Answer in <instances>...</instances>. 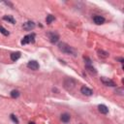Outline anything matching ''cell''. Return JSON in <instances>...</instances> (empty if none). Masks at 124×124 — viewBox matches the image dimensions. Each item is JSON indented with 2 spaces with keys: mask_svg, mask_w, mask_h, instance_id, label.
Listing matches in <instances>:
<instances>
[{
  "mask_svg": "<svg viewBox=\"0 0 124 124\" xmlns=\"http://www.w3.org/2000/svg\"><path fill=\"white\" fill-rule=\"evenodd\" d=\"M3 19L9 21V22L12 23V24H15V23H16V20H15V18H14L12 16H3Z\"/></svg>",
  "mask_w": 124,
  "mask_h": 124,
  "instance_id": "13",
  "label": "cell"
},
{
  "mask_svg": "<svg viewBox=\"0 0 124 124\" xmlns=\"http://www.w3.org/2000/svg\"><path fill=\"white\" fill-rule=\"evenodd\" d=\"M0 33H2L4 36H8V35L10 34L9 31H8L7 29H5V28H4L3 26H1V25H0Z\"/></svg>",
  "mask_w": 124,
  "mask_h": 124,
  "instance_id": "17",
  "label": "cell"
},
{
  "mask_svg": "<svg viewBox=\"0 0 124 124\" xmlns=\"http://www.w3.org/2000/svg\"><path fill=\"white\" fill-rule=\"evenodd\" d=\"M19 57H20V52L19 51L11 53V60L12 61H16L17 59H19Z\"/></svg>",
  "mask_w": 124,
  "mask_h": 124,
  "instance_id": "12",
  "label": "cell"
},
{
  "mask_svg": "<svg viewBox=\"0 0 124 124\" xmlns=\"http://www.w3.org/2000/svg\"><path fill=\"white\" fill-rule=\"evenodd\" d=\"M53 20H54V16H52V15H48V16H46V23H51Z\"/></svg>",
  "mask_w": 124,
  "mask_h": 124,
  "instance_id": "16",
  "label": "cell"
},
{
  "mask_svg": "<svg viewBox=\"0 0 124 124\" xmlns=\"http://www.w3.org/2000/svg\"><path fill=\"white\" fill-rule=\"evenodd\" d=\"M28 124H35V123H34V122H29Z\"/></svg>",
  "mask_w": 124,
  "mask_h": 124,
  "instance_id": "21",
  "label": "cell"
},
{
  "mask_svg": "<svg viewBox=\"0 0 124 124\" xmlns=\"http://www.w3.org/2000/svg\"><path fill=\"white\" fill-rule=\"evenodd\" d=\"M98 108H99V111H100L101 113L107 114V113L108 112V107L105 106V105H99V106H98Z\"/></svg>",
  "mask_w": 124,
  "mask_h": 124,
  "instance_id": "11",
  "label": "cell"
},
{
  "mask_svg": "<svg viewBox=\"0 0 124 124\" xmlns=\"http://www.w3.org/2000/svg\"><path fill=\"white\" fill-rule=\"evenodd\" d=\"M27 67H28L29 69H31V70L36 71V70L39 69V63H38L37 61H35V60H31V61H29V62L27 63Z\"/></svg>",
  "mask_w": 124,
  "mask_h": 124,
  "instance_id": "7",
  "label": "cell"
},
{
  "mask_svg": "<svg viewBox=\"0 0 124 124\" xmlns=\"http://www.w3.org/2000/svg\"><path fill=\"white\" fill-rule=\"evenodd\" d=\"M47 36H48V39H49L50 43H52V44L57 43V41L59 40V36H58L56 33H54V32L47 33Z\"/></svg>",
  "mask_w": 124,
  "mask_h": 124,
  "instance_id": "4",
  "label": "cell"
},
{
  "mask_svg": "<svg viewBox=\"0 0 124 124\" xmlns=\"http://www.w3.org/2000/svg\"><path fill=\"white\" fill-rule=\"evenodd\" d=\"M10 117H11V119H12V121H13L14 123H16V124H18V123H19V121H18L17 117H16L15 114H11V115H10Z\"/></svg>",
  "mask_w": 124,
  "mask_h": 124,
  "instance_id": "19",
  "label": "cell"
},
{
  "mask_svg": "<svg viewBox=\"0 0 124 124\" xmlns=\"http://www.w3.org/2000/svg\"><path fill=\"white\" fill-rule=\"evenodd\" d=\"M85 67H86L87 71H88L90 74H94V75H96V74H97V71H96V70H95V68H94V67H92L91 65H85Z\"/></svg>",
  "mask_w": 124,
  "mask_h": 124,
  "instance_id": "15",
  "label": "cell"
},
{
  "mask_svg": "<svg viewBox=\"0 0 124 124\" xmlns=\"http://www.w3.org/2000/svg\"><path fill=\"white\" fill-rule=\"evenodd\" d=\"M19 96V91H17V90H13L12 92H11V97L12 98H17Z\"/></svg>",
  "mask_w": 124,
  "mask_h": 124,
  "instance_id": "18",
  "label": "cell"
},
{
  "mask_svg": "<svg viewBox=\"0 0 124 124\" xmlns=\"http://www.w3.org/2000/svg\"><path fill=\"white\" fill-rule=\"evenodd\" d=\"M93 21H94L96 24L100 25V24H103V23L105 22V17L102 16H93Z\"/></svg>",
  "mask_w": 124,
  "mask_h": 124,
  "instance_id": "8",
  "label": "cell"
},
{
  "mask_svg": "<svg viewBox=\"0 0 124 124\" xmlns=\"http://www.w3.org/2000/svg\"><path fill=\"white\" fill-rule=\"evenodd\" d=\"M23 29L26 30V31H30V30H33L35 28V23L33 21H26L25 23H23L22 25Z\"/></svg>",
  "mask_w": 124,
  "mask_h": 124,
  "instance_id": "5",
  "label": "cell"
},
{
  "mask_svg": "<svg viewBox=\"0 0 124 124\" xmlns=\"http://www.w3.org/2000/svg\"><path fill=\"white\" fill-rule=\"evenodd\" d=\"M75 85H76V80L75 79H73L72 78H65V80H64V87H65V89L72 90L75 87Z\"/></svg>",
  "mask_w": 124,
  "mask_h": 124,
  "instance_id": "2",
  "label": "cell"
},
{
  "mask_svg": "<svg viewBox=\"0 0 124 124\" xmlns=\"http://www.w3.org/2000/svg\"><path fill=\"white\" fill-rule=\"evenodd\" d=\"M101 81L103 82L104 85H107V86H115L114 81H112L111 79H109V78H108L102 77V78H101Z\"/></svg>",
  "mask_w": 124,
  "mask_h": 124,
  "instance_id": "6",
  "label": "cell"
},
{
  "mask_svg": "<svg viewBox=\"0 0 124 124\" xmlns=\"http://www.w3.org/2000/svg\"><path fill=\"white\" fill-rule=\"evenodd\" d=\"M70 118H71V116H70V114L67 113V112L62 113V114H61V117H60V119H61L62 122H64V123H68V122L70 121Z\"/></svg>",
  "mask_w": 124,
  "mask_h": 124,
  "instance_id": "10",
  "label": "cell"
},
{
  "mask_svg": "<svg viewBox=\"0 0 124 124\" xmlns=\"http://www.w3.org/2000/svg\"><path fill=\"white\" fill-rule=\"evenodd\" d=\"M98 55L101 57V58H107V57H108V52H107V51H105V50H98Z\"/></svg>",
  "mask_w": 124,
  "mask_h": 124,
  "instance_id": "14",
  "label": "cell"
},
{
  "mask_svg": "<svg viewBox=\"0 0 124 124\" xmlns=\"http://www.w3.org/2000/svg\"><path fill=\"white\" fill-rule=\"evenodd\" d=\"M80 92H81L83 95H85V96H91V95L93 94V91H92L90 88L86 87V86H82V87L80 88Z\"/></svg>",
  "mask_w": 124,
  "mask_h": 124,
  "instance_id": "9",
  "label": "cell"
},
{
  "mask_svg": "<svg viewBox=\"0 0 124 124\" xmlns=\"http://www.w3.org/2000/svg\"><path fill=\"white\" fill-rule=\"evenodd\" d=\"M115 93H116L117 95L123 96V95H124V91H123V88H122V87H120V88H117V89L115 90Z\"/></svg>",
  "mask_w": 124,
  "mask_h": 124,
  "instance_id": "20",
  "label": "cell"
},
{
  "mask_svg": "<svg viewBox=\"0 0 124 124\" xmlns=\"http://www.w3.org/2000/svg\"><path fill=\"white\" fill-rule=\"evenodd\" d=\"M79 124H82V123H79Z\"/></svg>",
  "mask_w": 124,
  "mask_h": 124,
  "instance_id": "22",
  "label": "cell"
},
{
  "mask_svg": "<svg viewBox=\"0 0 124 124\" xmlns=\"http://www.w3.org/2000/svg\"><path fill=\"white\" fill-rule=\"evenodd\" d=\"M58 48L60 51H62L65 54H75V50L72 46L67 45L66 43H60L58 45Z\"/></svg>",
  "mask_w": 124,
  "mask_h": 124,
  "instance_id": "1",
  "label": "cell"
},
{
  "mask_svg": "<svg viewBox=\"0 0 124 124\" xmlns=\"http://www.w3.org/2000/svg\"><path fill=\"white\" fill-rule=\"evenodd\" d=\"M34 42H35V34L31 33V34H28V35L24 36L23 39L21 40L20 44L21 45H26V44H31V43H34Z\"/></svg>",
  "mask_w": 124,
  "mask_h": 124,
  "instance_id": "3",
  "label": "cell"
}]
</instances>
